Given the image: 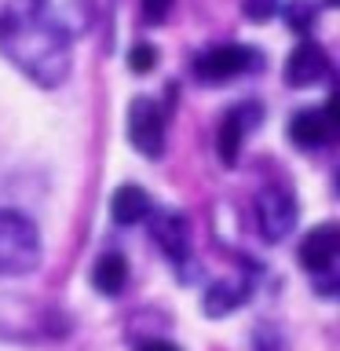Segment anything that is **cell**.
Wrapping results in <instances>:
<instances>
[{"label": "cell", "instance_id": "cell-2", "mask_svg": "<svg viewBox=\"0 0 340 351\" xmlns=\"http://www.w3.org/2000/svg\"><path fill=\"white\" fill-rule=\"evenodd\" d=\"M40 267V230L29 216L0 208V278H22Z\"/></svg>", "mask_w": 340, "mask_h": 351}, {"label": "cell", "instance_id": "cell-18", "mask_svg": "<svg viewBox=\"0 0 340 351\" xmlns=\"http://www.w3.org/2000/svg\"><path fill=\"white\" fill-rule=\"evenodd\" d=\"M132 351H183V344H175V340L165 337V333H150V337H139Z\"/></svg>", "mask_w": 340, "mask_h": 351}, {"label": "cell", "instance_id": "cell-9", "mask_svg": "<svg viewBox=\"0 0 340 351\" xmlns=\"http://www.w3.org/2000/svg\"><path fill=\"white\" fill-rule=\"evenodd\" d=\"M329 77H333V66H329V55L315 37H304L285 59V81L293 88H315Z\"/></svg>", "mask_w": 340, "mask_h": 351}, {"label": "cell", "instance_id": "cell-12", "mask_svg": "<svg viewBox=\"0 0 340 351\" xmlns=\"http://www.w3.org/2000/svg\"><path fill=\"white\" fill-rule=\"evenodd\" d=\"M154 213V202L150 194L143 191L139 183H121L114 197H110V216H114L117 227H136V223H147Z\"/></svg>", "mask_w": 340, "mask_h": 351}, {"label": "cell", "instance_id": "cell-13", "mask_svg": "<svg viewBox=\"0 0 340 351\" xmlns=\"http://www.w3.org/2000/svg\"><path fill=\"white\" fill-rule=\"evenodd\" d=\"M128 260L121 252H99L92 263V289L99 296H121L128 285Z\"/></svg>", "mask_w": 340, "mask_h": 351}, {"label": "cell", "instance_id": "cell-14", "mask_svg": "<svg viewBox=\"0 0 340 351\" xmlns=\"http://www.w3.org/2000/svg\"><path fill=\"white\" fill-rule=\"evenodd\" d=\"M154 66H158V48H154L150 40H136V44H132V48H128V70L143 77V73H150Z\"/></svg>", "mask_w": 340, "mask_h": 351}, {"label": "cell", "instance_id": "cell-7", "mask_svg": "<svg viewBox=\"0 0 340 351\" xmlns=\"http://www.w3.org/2000/svg\"><path fill=\"white\" fill-rule=\"evenodd\" d=\"M125 128H128V143L136 154H143L147 161L165 158V150H169V114H165V106L158 99H150V95L132 99Z\"/></svg>", "mask_w": 340, "mask_h": 351}, {"label": "cell", "instance_id": "cell-10", "mask_svg": "<svg viewBox=\"0 0 340 351\" xmlns=\"http://www.w3.org/2000/svg\"><path fill=\"white\" fill-rule=\"evenodd\" d=\"M252 293H256V278H252L249 271H238L234 278H219L205 289L202 296V311L208 318H223V315H234L241 304L252 300Z\"/></svg>", "mask_w": 340, "mask_h": 351}, {"label": "cell", "instance_id": "cell-19", "mask_svg": "<svg viewBox=\"0 0 340 351\" xmlns=\"http://www.w3.org/2000/svg\"><path fill=\"white\" fill-rule=\"evenodd\" d=\"M274 11H278V0H245V15L256 19V22L271 19Z\"/></svg>", "mask_w": 340, "mask_h": 351}, {"label": "cell", "instance_id": "cell-3", "mask_svg": "<svg viewBox=\"0 0 340 351\" xmlns=\"http://www.w3.org/2000/svg\"><path fill=\"white\" fill-rule=\"evenodd\" d=\"M296 256H300V267H304L307 278H311L315 293L322 296V300H333L337 289H340V267H337V260H340V230H337V223L311 227L304 234Z\"/></svg>", "mask_w": 340, "mask_h": 351}, {"label": "cell", "instance_id": "cell-16", "mask_svg": "<svg viewBox=\"0 0 340 351\" xmlns=\"http://www.w3.org/2000/svg\"><path fill=\"white\" fill-rule=\"evenodd\" d=\"M175 11V0H139V19L143 26H165Z\"/></svg>", "mask_w": 340, "mask_h": 351}, {"label": "cell", "instance_id": "cell-6", "mask_svg": "<svg viewBox=\"0 0 340 351\" xmlns=\"http://www.w3.org/2000/svg\"><path fill=\"white\" fill-rule=\"evenodd\" d=\"M194 77L202 84H223V81H238L245 73L263 70V51L252 44H212V48L197 51L191 62Z\"/></svg>", "mask_w": 340, "mask_h": 351}, {"label": "cell", "instance_id": "cell-17", "mask_svg": "<svg viewBox=\"0 0 340 351\" xmlns=\"http://www.w3.org/2000/svg\"><path fill=\"white\" fill-rule=\"evenodd\" d=\"M285 19H289V26L296 29V33H307L311 29V22H315V11L304 4V0H289V4H285V11H282Z\"/></svg>", "mask_w": 340, "mask_h": 351}, {"label": "cell", "instance_id": "cell-4", "mask_svg": "<svg viewBox=\"0 0 340 351\" xmlns=\"http://www.w3.org/2000/svg\"><path fill=\"white\" fill-rule=\"evenodd\" d=\"M150 234H154V245L161 249V256L169 260V267L180 274L183 282L194 278V230H191V219L175 208H154L150 213Z\"/></svg>", "mask_w": 340, "mask_h": 351}, {"label": "cell", "instance_id": "cell-15", "mask_svg": "<svg viewBox=\"0 0 340 351\" xmlns=\"http://www.w3.org/2000/svg\"><path fill=\"white\" fill-rule=\"evenodd\" d=\"M252 351H289V340H285V333L278 326L263 322V326H256V333H252Z\"/></svg>", "mask_w": 340, "mask_h": 351}, {"label": "cell", "instance_id": "cell-5", "mask_svg": "<svg viewBox=\"0 0 340 351\" xmlns=\"http://www.w3.org/2000/svg\"><path fill=\"white\" fill-rule=\"evenodd\" d=\"M252 219H256V230L267 245H278L296 230V219H300V205H296V194L289 183H263L256 197H252Z\"/></svg>", "mask_w": 340, "mask_h": 351}, {"label": "cell", "instance_id": "cell-8", "mask_svg": "<svg viewBox=\"0 0 340 351\" xmlns=\"http://www.w3.org/2000/svg\"><path fill=\"white\" fill-rule=\"evenodd\" d=\"M256 128H260V103H249V99L234 103L216 125V158L223 165H238L249 132H256Z\"/></svg>", "mask_w": 340, "mask_h": 351}, {"label": "cell", "instance_id": "cell-1", "mask_svg": "<svg viewBox=\"0 0 340 351\" xmlns=\"http://www.w3.org/2000/svg\"><path fill=\"white\" fill-rule=\"evenodd\" d=\"M95 0H0V55L37 88H62L73 44L88 37Z\"/></svg>", "mask_w": 340, "mask_h": 351}, {"label": "cell", "instance_id": "cell-11", "mask_svg": "<svg viewBox=\"0 0 340 351\" xmlns=\"http://www.w3.org/2000/svg\"><path fill=\"white\" fill-rule=\"evenodd\" d=\"M289 139L300 150H322L333 139V106H304L289 121Z\"/></svg>", "mask_w": 340, "mask_h": 351}]
</instances>
